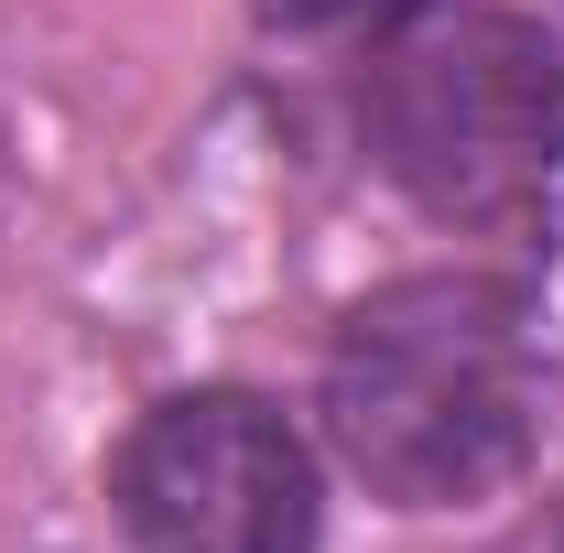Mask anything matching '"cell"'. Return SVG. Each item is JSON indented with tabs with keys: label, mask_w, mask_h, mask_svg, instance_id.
I'll return each instance as SVG.
<instances>
[{
	"label": "cell",
	"mask_w": 564,
	"mask_h": 553,
	"mask_svg": "<svg viewBox=\"0 0 564 553\" xmlns=\"http://www.w3.org/2000/svg\"><path fill=\"white\" fill-rule=\"evenodd\" d=\"M543 326L489 272H413L348 304L326 347V434L391 510H478L532 467Z\"/></svg>",
	"instance_id": "cell-1"
},
{
	"label": "cell",
	"mask_w": 564,
	"mask_h": 553,
	"mask_svg": "<svg viewBox=\"0 0 564 553\" xmlns=\"http://www.w3.org/2000/svg\"><path fill=\"white\" fill-rule=\"evenodd\" d=\"M369 152L445 228H532L564 185V44L521 11H413L369 66Z\"/></svg>",
	"instance_id": "cell-2"
},
{
	"label": "cell",
	"mask_w": 564,
	"mask_h": 553,
	"mask_svg": "<svg viewBox=\"0 0 564 553\" xmlns=\"http://www.w3.org/2000/svg\"><path fill=\"white\" fill-rule=\"evenodd\" d=\"M109 499L141 553H315V456L261 391H174L131 423Z\"/></svg>",
	"instance_id": "cell-3"
},
{
	"label": "cell",
	"mask_w": 564,
	"mask_h": 553,
	"mask_svg": "<svg viewBox=\"0 0 564 553\" xmlns=\"http://www.w3.org/2000/svg\"><path fill=\"white\" fill-rule=\"evenodd\" d=\"M272 33H348V22H391V11H413V0H250Z\"/></svg>",
	"instance_id": "cell-4"
}]
</instances>
